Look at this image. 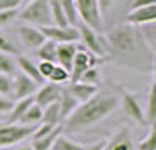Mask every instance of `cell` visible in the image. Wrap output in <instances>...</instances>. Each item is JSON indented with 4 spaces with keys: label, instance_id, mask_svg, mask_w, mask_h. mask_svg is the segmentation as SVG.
I'll list each match as a JSON object with an SVG mask.
<instances>
[{
    "label": "cell",
    "instance_id": "23",
    "mask_svg": "<svg viewBox=\"0 0 156 150\" xmlns=\"http://www.w3.org/2000/svg\"><path fill=\"white\" fill-rule=\"evenodd\" d=\"M62 4V11H63V16H65V21L69 26H74L77 28L79 26V16H77V11H76V4L74 0H60Z\"/></svg>",
    "mask_w": 156,
    "mask_h": 150
},
{
    "label": "cell",
    "instance_id": "2",
    "mask_svg": "<svg viewBox=\"0 0 156 150\" xmlns=\"http://www.w3.org/2000/svg\"><path fill=\"white\" fill-rule=\"evenodd\" d=\"M119 87L121 86L111 84L109 87L98 89L93 98L81 103L74 110V114L69 119H65V129L72 133H81V131L91 129L97 124L104 122L119 107Z\"/></svg>",
    "mask_w": 156,
    "mask_h": 150
},
{
    "label": "cell",
    "instance_id": "19",
    "mask_svg": "<svg viewBox=\"0 0 156 150\" xmlns=\"http://www.w3.org/2000/svg\"><path fill=\"white\" fill-rule=\"evenodd\" d=\"M35 101H34V96H28V98H23V100H18L16 103H12V108L7 112V121L9 124H18L20 119H21L25 112L28 110L32 105H34Z\"/></svg>",
    "mask_w": 156,
    "mask_h": 150
},
{
    "label": "cell",
    "instance_id": "40",
    "mask_svg": "<svg viewBox=\"0 0 156 150\" xmlns=\"http://www.w3.org/2000/svg\"><path fill=\"white\" fill-rule=\"evenodd\" d=\"M12 103H14V101H11L9 98L0 96V114H7L9 110L12 108Z\"/></svg>",
    "mask_w": 156,
    "mask_h": 150
},
{
    "label": "cell",
    "instance_id": "20",
    "mask_svg": "<svg viewBox=\"0 0 156 150\" xmlns=\"http://www.w3.org/2000/svg\"><path fill=\"white\" fill-rule=\"evenodd\" d=\"M144 119L146 126L156 124V82L153 80L147 89V105L144 108Z\"/></svg>",
    "mask_w": 156,
    "mask_h": 150
},
{
    "label": "cell",
    "instance_id": "22",
    "mask_svg": "<svg viewBox=\"0 0 156 150\" xmlns=\"http://www.w3.org/2000/svg\"><path fill=\"white\" fill-rule=\"evenodd\" d=\"M63 133V128L60 126V128H56L51 135H48V136H44V138H39V140H34L32 142V148L34 150H51V147L55 145V142H56V138L60 135Z\"/></svg>",
    "mask_w": 156,
    "mask_h": 150
},
{
    "label": "cell",
    "instance_id": "18",
    "mask_svg": "<svg viewBox=\"0 0 156 150\" xmlns=\"http://www.w3.org/2000/svg\"><path fill=\"white\" fill-rule=\"evenodd\" d=\"M79 107V103L74 98L70 96V93L67 91V89H62V94H60V100H58V108H60V121L63 122L65 119H69L72 114H74V110Z\"/></svg>",
    "mask_w": 156,
    "mask_h": 150
},
{
    "label": "cell",
    "instance_id": "32",
    "mask_svg": "<svg viewBox=\"0 0 156 150\" xmlns=\"http://www.w3.org/2000/svg\"><path fill=\"white\" fill-rule=\"evenodd\" d=\"M0 52H2V54H9V56H18V54H20V49H18L14 44H12V40H11L7 35H4L2 32H0Z\"/></svg>",
    "mask_w": 156,
    "mask_h": 150
},
{
    "label": "cell",
    "instance_id": "10",
    "mask_svg": "<svg viewBox=\"0 0 156 150\" xmlns=\"http://www.w3.org/2000/svg\"><path fill=\"white\" fill-rule=\"evenodd\" d=\"M102 150H135L132 129L128 126H121L107 142H104Z\"/></svg>",
    "mask_w": 156,
    "mask_h": 150
},
{
    "label": "cell",
    "instance_id": "36",
    "mask_svg": "<svg viewBox=\"0 0 156 150\" xmlns=\"http://www.w3.org/2000/svg\"><path fill=\"white\" fill-rule=\"evenodd\" d=\"M55 65L56 63H53V61H41V63L37 65V70H39V73L42 75V79H49V75H51V72H53V68H55Z\"/></svg>",
    "mask_w": 156,
    "mask_h": 150
},
{
    "label": "cell",
    "instance_id": "34",
    "mask_svg": "<svg viewBox=\"0 0 156 150\" xmlns=\"http://www.w3.org/2000/svg\"><path fill=\"white\" fill-rule=\"evenodd\" d=\"M11 89H12V77H7V75L0 73V96L11 94Z\"/></svg>",
    "mask_w": 156,
    "mask_h": 150
},
{
    "label": "cell",
    "instance_id": "1",
    "mask_svg": "<svg viewBox=\"0 0 156 150\" xmlns=\"http://www.w3.org/2000/svg\"><path fill=\"white\" fill-rule=\"evenodd\" d=\"M105 61L128 68L137 73H151L154 70V51L149 47L140 30L132 25H118L104 33Z\"/></svg>",
    "mask_w": 156,
    "mask_h": 150
},
{
    "label": "cell",
    "instance_id": "26",
    "mask_svg": "<svg viewBox=\"0 0 156 150\" xmlns=\"http://www.w3.org/2000/svg\"><path fill=\"white\" fill-rule=\"evenodd\" d=\"M77 82H84V84H90V86H97L100 87L102 84V72H100V66H91L81 75V79Z\"/></svg>",
    "mask_w": 156,
    "mask_h": 150
},
{
    "label": "cell",
    "instance_id": "24",
    "mask_svg": "<svg viewBox=\"0 0 156 150\" xmlns=\"http://www.w3.org/2000/svg\"><path fill=\"white\" fill-rule=\"evenodd\" d=\"M41 124H49V126H62L60 121V108H58V101L53 103L49 107L42 108V121Z\"/></svg>",
    "mask_w": 156,
    "mask_h": 150
},
{
    "label": "cell",
    "instance_id": "17",
    "mask_svg": "<svg viewBox=\"0 0 156 150\" xmlns=\"http://www.w3.org/2000/svg\"><path fill=\"white\" fill-rule=\"evenodd\" d=\"M16 65H18V68H20V72H21L23 75L30 77V79L34 80L35 84H39V86H42V84H44L42 75H41V73H39V70H37V65L34 63L30 58L20 56V58H18V61H16Z\"/></svg>",
    "mask_w": 156,
    "mask_h": 150
},
{
    "label": "cell",
    "instance_id": "38",
    "mask_svg": "<svg viewBox=\"0 0 156 150\" xmlns=\"http://www.w3.org/2000/svg\"><path fill=\"white\" fill-rule=\"evenodd\" d=\"M116 2L118 0H98V5H100V12H102V16H107L111 11H112V7L116 5Z\"/></svg>",
    "mask_w": 156,
    "mask_h": 150
},
{
    "label": "cell",
    "instance_id": "13",
    "mask_svg": "<svg viewBox=\"0 0 156 150\" xmlns=\"http://www.w3.org/2000/svg\"><path fill=\"white\" fill-rule=\"evenodd\" d=\"M39 84H35L34 80L23 75V73H18L12 77V89H11V94L16 101L23 100V98H28V96H34L37 91Z\"/></svg>",
    "mask_w": 156,
    "mask_h": 150
},
{
    "label": "cell",
    "instance_id": "43",
    "mask_svg": "<svg viewBox=\"0 0 156 150\" xmlns=\"http://www.w3.org/2000/svg\"><path fill=\"white\" fill-rule=\"evenodd\" d=\"M28 2H32V0H21V5H25V4H28Z\"/></svg>",
    "mask_w": 156,
    "mask_h": 150
},
{
    "label": "cell",
    "instance_id": "4",
    "mask_svg": "<svg viewBox=\"0 0 156 150\" xmlns=\"http://www.w3.org/2000/svg\"><path fill=\"white\" fill-rule=\"evenodd\" d=\"M79 16V25H86L95 32L104 30V16L100 12L98 0H74Z\"/></svg>",
    "mask_w": 156,
    "mask_h": 150
},
{
    "label": "cell",
    "instance_id": "30",
    "mask_svg": "<svg viewBox=\"0 0 156 150\" xmlns=\"http://www.w3.org/2000/svg\"><path fill=\"white\" fill-rule=\"evenodd\" d=\"M137 28L140 30L146 44L153 51H156V26H154V23H147V25H142V26H137Z\"/></svg>",
    "mask_w": 156,
    "mask_h": 150
},
{
    "label": "cell",
    "instance_id": "28",
    "mask_svg": "<svg viewBox=\"0 0 156 150\" xmlns=\"http://www.w3.org/2000/svg\"><path fill=\"white\" fill-rule=\"evenodd\" d=\"M16 68H18V65H16L14 58L9 56V54H2V52H0V73H4V75H7V77H14Z\"/></svg>",
    "mask_w": 156,
    "mask_h": 150
},
{
    "label": "cell",
    "instance_id": "11",
    "mask_svg": "<svg viewBox=\"0 0 156 150\" xmlns=\"http://www.w3.org/2000/svg\"><path fill=\"white\" fill-rule=\"evenodd\" d=\"M62 89L63 87L58 86V84H53V82H44L42 86L37 87L35 94H34V101L35 105H39L41 108H46L56 103L60 100V94H62Z\"/></svg>",
    "mask_w": 156,
    "mask_h": 150
},
{
    "label": "cell",
    "instance_id": "14",
    "mask_svg": "<svg viewBox=\"0 0 156 150\" xmlns=\"http://www.w3.org/2000/svg\"><path fill=\"white\" fill-rule=\"evenodd\" d=\"M156 19V5H147L140 9H132L130 14L126 16V25L132 26H142L147 23H154Z\"/></svg>",
    "mask_w": 156,
    "mask_h": 150
},
{
    "label": "cell",
    "instance_id": "8",
    "mask_svg": "<svg viewBox=\"0 0 156 150\" xmlns=\"http://www.w3.org/2000/svg\"><path fill=\"white\" fill-rule=\"evenodd\" d=\"M119 105L125 110V114L135 122V124H140L146 126V119H144V108H142L140 101L137 98V94L130 93L126 89L119 87Z\"/></svg>",
    "mask_w": 156,
    "mask_h": 150
},
{
    "label": "cell",
    "instance_id": "6",
    "mask_svg": "<svg viewBox=\"0 0 156 150\" xmlns=\"http://www.w3.org/2000/svg\"><path fill=\"white\" fill-rule=\"evenodd\" d=\"M35 128L23 124H0V148H7L32 136Z\"/></svg>",
    "mask_w": 156,
    "mask_h": 150
},
{
    "label": "cell",
    "instance_id": "33",
    "mask_svg": "<svg viewBox=\"0 0 156 150\" xmlns=\"http://www.w3.org/2000/svg\"><path fill=\"white\" fill-rule=\"evenodd\" d=\"M60 126H49V124H39V128L34 129V133H32V138L34 140H39V138H44V136L51 135L53 131Z\"/></svg>",
    "mask_w": 156,
    "mask_h": 150
},
{
    "label": "cell",
    "instance_id": "16",
    "mask_svg": "<svg viewBox=\"0 0 156 150\" xmlns=\"http://www.w3.org/2000/svg\"><path fill=\"white\" fill-rule=\"evenodd\" d=\"M76 51H77V44H58L56 45V65H60L67 72H70Z\"/></svg>",
    "mask_w": 156,
    "mask_h": 150
},
{
    "label": "cell",
    "instance_id": "21",
    "mask_svg": "<svg viewBox=\"0 0 156 150\" xmlns=\"http://www.w3.org/2000/svg\"><path fill=\"white\" fill-rule=\"evenodd\" d=\"M41 121H42V108L34 103V105L25 112V115L20 119L18 124H23V126H30V128H34V126H37V124H41Z\"/></svg>",
    "mask_w": 156,
    "mask_h": 150
},
{
    "label": "cell",
    "instance_id": "25",
    "mask_svg": "<svg viewBox=\"0 0 156 150\" xmlns=\"http://www.w3.org/2000/svg\"><path fill=\"white\" fill-rule=\"evenodd\" d=\"M56 45L58 44L51 42V40H46L39 49H35L37 58H41V61H53V63H56Z\"/></svg>",
    "mask_w": 156,
    "mask_h": 150
},
{
    "label": "cell",
    "instance_id": "39",
    "mask_svg": "<svg viewBox=\"0 0 156 150\" xmlns=\"http://www.w3.org/2000/svg\"><path fill=\"white\" fill-rule=\"evenodd\" d=\"M147 5H156V0H132L130 2V11L132 9H140Z\"/></svg>",
    "mask_w": 156,
    "mask_h": 150
},
{
    "label": "cell",
    "instance_id": "27",
    "mask_svg": "<svg viewBox=\"0 0 156 150\" xmlns=\"http://www.w3.org/2000/svg\"><path fill=\"white\" fill-rule=\"evenodd\" d=\"M147 128H149L147 135L139 142L135 150H156V124H151Z\"/></svg>",
    "mask_w": 156,
    "mask_h": 150
},
{
    "label": "cell",
    "instance_id": "7",
    "mask_svg": "<svg viewBox=\"0 0 156 150\" xmlns=\"http://www.w3.org/2000/svg\"><path fill=\"white\" fill-rule=\"evenodd\" d=\"M100 63H104V59L93 56L91 52H88L83 45L77 44V51H76V56H74V61L70 66V82H77L88 68L100 66Z\"/></svg>",
    "mask_w": 156,
    "mask_h": 150
},
{
    "label": "cell",
    "instance_id": "41",
    "mask_svg": "<svg viewBox=\"0 0 156 150\" xmlns=\"http://www.w3.org/2000/svg\"><path fill=\"white\" fill-rule=\"evenodd\" d=\"M102 147H104V142H98L90 145V147H84V150H102Z\"/></svg>",
    "mask_w": 156,
    "mask_h": 150
},
{
    "label": "cell",
    "instance_id": "15",
    "mask_svg": "<svg viewBox=\"0 0 156 150\" xmlns=\"http://www.w3.org/2000/svg\"><path fill=\"white\" fill-rule=\"evenodd\" d=\"M65 89H67V91L70 93L72 98L81 105V103L88 101L90 98H93L100 87L90 86V84H84V82H69V86L65 87Z\"/></svg>",
    "mask_w": 156,
    "mask_h": 150
},
{
    "label": "cell",
    "instance_id": "35",
    "mask_svg": "<svg viewBox=\"0 0 156 150\" xmlns=\"http://www.w3.org/2000/svg\"><path fill=\"white\" fill-rule=\"evenodd\" d=\"M18 18V11H0V28L7 26Z\"/></svg>",
    "mask_w": 156,
    "mask_h": 150
},
{
    "label": "cell",
    "instance_id": "42",
    "mask_svg": "<svg viewBox=\"0 0 156 150\" xmlns=\"http://www.w3.org/2000/svg\"><path fill=\"white\" fill-rule=\"evenodd\" d=\"M16 150H34V148H32L30 145H23V147H18Z\"/></svg>",
    "mask_w": 156,
    "mask_h": 150
},
{
    "label": "cell",
    "instance_id": "5",
    "mask_svg": "<svg viewBox=\"0 0 156 150\" xmlns=\"http://www.w3.org/2000/svg\"><path fill=\"white\" fill-rule=\"evenodd\" d=\"M77 32L81 45L88 52H91L93 56L105 61V38H104V33H98V32L91 30L90 26H86V25H79Z\"/></svg>",
    "mask_w": 156,
    "mask_h": 150
},
{
    "label": "cell",
    "instance_id": "9",
    "mask_svg": "<svg viewBox=\"0 0 156 150\" xmlns=\"http://www.w3.org/2000/svg\"><path fill=\"white\" fill-rule=\"evenodd\" d=\"M42 32L46 40H51L55 44H77L79 42V32L74 26H42L39 28Z\"/></svg>",
    "mask_w": 156,
    "mask_h": 150
},
{
    "label": "cell",
    "instance_id": "29",
    "mask_svg": "<svg viewBox=\"0 0 156 150\" xmlns=\"http://www.w3.org/2000/svg\"><path fill=\"white\" fill-rule=\"evenodd\" d=\"M49 82L53 84H58V86H63V84H69L70 82V72H67L65 68H62L60 65H55V68L49 75Z\"/></svg>",
    "mask_w": 156,
    "mask_h": 150
},
{
    "label": "cell",
    "instance_id": "31",
    "mask_svg": "<svg viewBox=\"0 0 156 150\" xmlns=\"http://www.w3.org/2000/svg\"><path fill=\"white\" fill-rule=\"evenodd\" d=\"M55 145H56V150H84V147H86V145H81V143L74 142L70 138H67L63 133L56 138Z\"/></svg>",
    "mask_w": 156,
    "mask_h": 150
},
{
    "label": "cell",
    "instance_id": "3",
    "mask_svg": "<svg viewBox=\"0 0 156 150\" xmlns=\"http://www.w3.org/2000/svg\"><path fill=\"white\" fill-rule=\"evenodd\" d=\"M18 18L25 25H32V26H37V28L53 25L51 9L48 0H32L28 4H25L21 12H18Z\"/></svg>",
    "mask_w": 156,
    "mask_h": 150
},
{
    "label": "cell",
    "instance_id": "12",
    "mask_svg": "<svg viewBox=\"0 0 156 150\" xmlns=\"http://www.w3.org/2000/svg\"><path fill=\"white\" fill-rule=\"evenodd\" d=\"M18 35H20V42L23 44V47L25 49H30V51L39 49L46 42L42 32L37 28V26H32V25H21L18 28Z\"/></svg>",
    "mask_w": 156,
    "mask_h": 150
},
{
    "label": "cell",
    "instance_id": "37",
    "mask_svg": "<svg viewBox=\"0 0 156 150\" xmlns=\"http://www.w3.org/2000/svg\"><path fill=\"white\" fill-rule=\"evenodd\" d=\"M21 7V0H0V11H18Z\"/></svg>",
    "mask_w": 156,
    "mask_h": 150
}]
</instances>
